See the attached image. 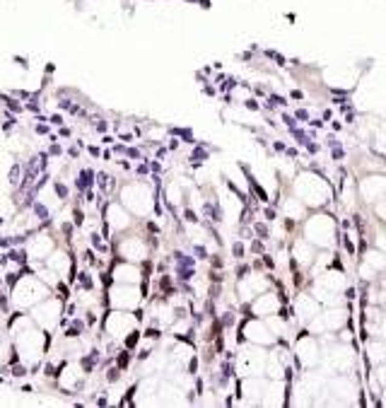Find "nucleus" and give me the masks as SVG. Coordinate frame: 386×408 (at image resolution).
I'll return each instance as SVG.
<instances>
[{
  "mask_svg": "<svg viewBox=\"0 0 386 408\" xmlns=\"http://www.w3.org/2000/svg\"><path fill=\"white\" fill-rule=\"evenodd\" d=\"M297 193H300L302 203L309 206V208H321L333 196L331 186L326 184L321 176L311 174V172H309V174H302V179H297Z\"/></svg>",
  "mask_w": 386,
  "mask_h": 408,
  "instance_id": "f257e3e1",
  "label": "nucleus"
},
{
  "mask_svg": "<svg viewBox=\"0 0 386 408\" xmlns=\"http://www.w3.org/2000/svg\"><path fill=\"white\" fill-rule=\"evenodd\" d=\"M304 239L321 249L333 247L336 244V220L328 215H311L304 225Z\"/></svg>",
  "mask_w": 386,
  "mask_h": 408,
  "instance_id": "f03ea898",
  "label": "nucleus"
},
{
  "mask_svg": "<svg viewBox=\"0 0 386 408\" xmlns=\"http://www.w3.org/2000/svg\"><path fill=\"white\" fill-rule=\"evenodd\" d=\"M386 271V251L381 249H372L364 254V258L360 261V273H362L364 280L377 278V273Z\"/></svg>",
  "mask_w": 386,
  "mask_h": 408,
  "instance_id": "7ed1b4c3",
  "label": "nucleus"
},
{
  "mask_svg": "<svg viewBox=\"0 0 386 408\" xmlns=\"http://www.w3.org/2000/svg\"><path fill=\"white\" fill-rule=\"evenodd\" d=\"M357 193H360L362 200H367V203H377V200H381L386 196V179L384 176H367V179L360 181Z\"/></svg>",
  "mask_w": 386,
  "mask_h": 408,
  "instance_id": "20e7f679",
  "label": "nucleus"
},
{
  "mask_svg": "<svg viewBox=\"0 0 386 408\" xmlns=\"http://www.w3.org/2000/svg\"><path fill=\"white\" fill-rule=\"evenodd\" d=\"M343 324H345V309H338V307L328 309L323 317H319V319H316V326L328 328V331H336V328H340Z\"/></svg>",
  "mask_w": 386,
  "mask_h": 408,
  "instance_id": "39448f33",
  "label": "nucleus"
},
{
  "mask_svg": "<svg viewBox=\"0 0 386 408\" xmlns=\"http://www.w3.org/2000/svg\"><path fill=\"white\" fill-rule=\"evenodd\" d=\"M95 184H97V174H95V172H92V169H82L80 176H78V181H75V189L82 193V191H89Z\"/></svg>",
  "mask_w": 386,
  "mask_h": 408,
  "instance_id": "423d86ee",
  "label": "nucleus"
},
{
  "mask_svg": "<svg viewBox=\"0 0 386 408\" xmlns=\"http://www.w3.org/2000/svg\"><path fill=\"white\" fill-rule=\"evenodd\" d=\"M0 99H3V102H5V104H8V109L10 112H15V114H22V109L24 106L20 104V102H17L15 97H8V95H0Z\"/></svg>",
  "mask_w": 386,
  "mask_h": 408,
  "instance_id": "0eeeda50",
  "label": "nucleus"
},
{
  "mask_svg": "<svg viewBox=\"0 0 386 408\" xmlns=\"http://www.w3.org/2000/svg\"><path fill=\"white\" fill-rule=\"evenodd\" d=\"M20 176H22V164H20V162H15V164H12V167H10V184L15 186H20Z\"/></svg>",
  "mask_w": 386,
  "mask_h": 408,
  "instance_id": "6e6552de",
  "label": "nucleus"
},
{
  "mask_svg": "<svg viewBox=\"0 0 386 408\" xmlns=\"http://www.w3.org/2000/svg\"><path fill=\"white\" fill-rule=\"evenodd\" d=\"M32 208H34V213H36V217H39L41 222L48 225V208L46 206H44V203H34Z\"/></svg>",
  "mask_w": 386,
  "mask_h": 408,
  "instance_id": "1a4fd4ad",
  "label": "nucleus"
},
{
  "mask_svg": "<svg viewBox=\"0 0 386 408\" xmlns=\"http://www.w3.org/2000/svg\"><path fill=\"white\" fill-rule=\"evenodd\" d=\"M80 331H82V321H80V319H72L70 328L65 331V336H68V338H75V336H80Z\"/></svg>",
  "mask_w": 386,
  "mask_h": 408,
  "instance_id": "9d476101",
  "label": "nucleus"
},
{
  "mask_svg": "<svg viewBox=\"0 0 386 408\" xmlns=\"http://www.w3.org/2000/svg\"><path fill=\"white\" fill-rule=\"evenodd\" d=\"M10 258H12L15 264H27V251H24V249H20V251L12 249V251H10Z\"/></svg>",
  "mask_w": 386,
  "mask_h": 408,
  "instance_id": "9b49d317",
  "label": "nucleus"
},
{
  "mask_svg": "<svg viewBox=\"0 0 386 408\" xmlns=\"http://www.w3.org/2000/svg\"><path fill=\"white\" fill-rule=\"evenodd\" d=\"M97 362H99V355H97V353H92L89 358H82V367H85L87 372H92V367H95Z\"/></svg>",
  "mask_w": 386,
  "mask_h": 408,
  "instance_id": "f8f14e48",
  "label": "nucleus"
},
{
  "mask_svg": "<svg viewBox=\"0 0 386 408\" xmlns=\"http://www.w3.org/2000/svg\"><path fill=\"white\" fill-rule=\"evenodd\" d=\"M53 189H56V193H58L61 198H68V186H65V184H61V181H53Z\"/></svg>",
  "mask_w": 386,
  "mask_h": 408,
  "instance_id": "ddd939ff",
  "label": "nucleus"
},
{
  "mask_svg": "<svg viewBox=\"0 0 386 408\" xmlns=\"http://www.w3.org/2000/svg\"><path fill=\"white\" fill-rule=\"evenodd\" d=\"M80 283H82V288H85V290H92V288H95V283H92V278H89L87 273H82V275H80Z\"/></svg>",
  "mask_w": 386,
  "mask_h": 408,
  "instance_id": "4468645a",
  "label": "nucleus"
},
{
  "mask_svg": "<svg viewBox=\"0 0 386 408\" xmlns=\"http://www.w3.org/2000/svg\"><path fill=\"white\" fill-rule=\"evenodd\" d=\"M118 372H121V367H114V369H109V372H106V382H118Z\"/></svg>",
  "mask_w": 386,
  "mask_h": 408,
  "instance_id": "2eb2a0df",
  "label": "nucleus"
},
{
  "mask_svg": "<svg viewBox=\"0 0 386 408\" xmlns=\"http://www.w3.org/2000/svg\"><path fill=\"white\" fill-rule=\"evenodd\" d=\"M126 157L128 160H140V150L138 147H126Z\"/></svg>",
  "mask_w": 386,
  "mask_h": 408,
  "instance_id": "dca6fc26",
  "label": "nucleus"
},
{
  "mask_svg": "<svg viewBox=\"0 0 386 408\" xmlns=\"http://www.w3.org/2000/svg\"><path fill=\"white\" fill-rule=\"evenodd\" d=\"M128 362H131V355H128V353H121V355H118V367L121 369L128 367Z\"/></svg>",
  "mask_w": 386,
  "mask_h": 408,
  "instance_id": "f3484780",
  "label": "nucleus"
},
{
  "mask_svg": "<svg viewBox=\"0 0 386 408\" xmlns=\"http://www.w3.org/2000/svg\"><path fill=\"white\" fill-rule=\"evenodd\" d=\"M97 184L102 186V189H106V184H109V176L104 174V172H97Z\"/></svg>",
  "mask_w": 386,
  "mask_h": 408,
  "instance_id": "a211bd4d",
  "label": "nucleus"
},
{
  "mask_svg": "<svg viewBox=\"0 0 386 408\" xmlns=\"http://www.w3.org/2000/svg\"><path fill=\"white\" fill-rule=\"evenodd\" d=\"M138 338H140V333H138V331H133V333H128V341H126V345H128V348H133V345L138 343Z\"/></svg>",
  "mask_w": 386,
  "mask_h": 408,
  "instance_id": "6ab92c4d",
  "label": "nucleus"
},
{
  "mask_svg": "<svg viewBox=\"0 0 386 408\" xmlns=\"http://www.w3.org/2000/svg\"><path fill=\"white\" fill-rule=\"evenodd\" d=\"M72 215H75V220H72V222L78 225V227H80V225H82V222H85V213H82V210H78V208H75V213H72Z\"/></svg>",
  "mask_w": 386,
  "mask_h": 408,
  "instance_id": "aec40b11",
  "label": "nucleus"
},
{
  "mask_svg": "<svg viewBox=\"0 0 386 408\" xmlns=\"http://www.w3.org/2000/svg\"><path fill=\"white\" fill-rule=\"evenodd\" d=\"M95 128H97V133H106V128H109V126H106V121H97Z\"/></svg>",
  "mask_w": 386,
  "mask_h": 408,
  "instance_id": "412c9836",
  "label": "nucleus"
},
{
  "mask_svg": "<svg viewBox=\"0 0 386 408\" xmlns=\"http://www.w3.org/2000/svg\"><path fill=\"white\" fill-rule=\"evenodd\" d=\"M61 152H63V147H61L58 143H53L51 147H48V155H61Z\"/></svg>",
  "mask_w": 386,
  "mask_h": 408,
  "instance_id": "4be33fe9",
  "label": "nucleus"
},
{
  "mask_svg": "<svg viewBox=\"0 0 386 408\" xmlns=\"http://www.w3.org/2000/svg\"><path fill=\"white\" fill-rule=\"evenodd\" d=\"M34 131H36L39 136H46V133H48V126H46V123H36V128H34Z\"/></svg>",
  "mask_w": 386,
  "mask_h": 408,
  "instance_id": "5701e85b",
  "label": "nucleus"
},
{
  "mask_svg": "<svg viewBox=\"0 0 386 408\" xmlns=\"http://www.w3.org/2000/svg\"><path fill=\"white\" fill-rule=\"evenodd\" d=\"M234 256H236V258H242V256H244V247H242L239 242L234 244Z\"/></svg>",
  "mask_w": 386,
  "mask_h": 408,
  "instance_id": "b1692460",
  "label": "nucleus"
},
{
  "mask_svg": "<svg viewBox=\"0 0 386 408\" xmlns=\"http://www.w3.org/2000/svg\"><path fill=\"white\" fill-rule=\"evenodd\" d=\"M27 109H29V112H34V114H39V104H36L34 99H29V102H27Z\"/></svg>",
  "mask_w": 386,
  "mask_h": 408,
  "instance_id": "393cba45",
  "label": "nucleus"
},
{
  "mask_svg": "<svg viewBox=\"0 0 386 408\" xmlns=\"http://www.w3.org/2000/svg\"><path fill=\"white\" fill-rule=\"evenodd\" d=\"M68 155H70L72 160H75V157H78V155H80V147H78V145H72L70 150H68Z\"/></svg>",
  "mask_w": 386,
  "mask_h": 408,
  "instance_id": "a878e982",
  "label": "nucleus"
},
{
  "mask_svg": "<svg viewBox=\"0 0 386 408\" xmlns=\"http://www.w3.org/2000/svg\"><path fill=\"white\" fill-rule=\"evenodd\" d=\"M51 123H56V126H61V123H63V116H58V114H56V116H51Z\"/></svg>",
  "mask_w": 386,
  "mask_h": 408,
  "instance_id": "bb28decb",
  "label": "nucleus"
},
{
  "mask_svg": "<svg viewBox=\"0 0 386 408\" xmlns=\"http://www.w3.org/2000/svg\"><path fill=\"white\" fill-rule=\"evenodd\" d=\"M12 375H15V377H24V375H27V369H24V367H15V369H12Z\"/></svg>",
  "mask_w": 386,
  "mask_h": 408,
  "instance_id": "cd10ccee",
  "label": "nucleus"
},
{
  "mask_svg": "<svg viewBox=\"0 0 386 408\" xmlns=\"http://www.w3.org/2000/svg\"><path fill=\"white\" fill-rule=\"evenodd\" d=\"M12 126H15V119H10L8 123H3V131H8V133H10V131H12Z\"/></svg>",
  "mask_w": 386,
  "mask_h": 408,
  "instance_id": "c85d7f7f",
  "label": "nucleus"
},
{
  "mask_svg": "<svg viewBox=\"0 0 386 408\" xmlns=\"http://www.w3.org/2000/svg\"><path fill=\"white\" fill-rule=\"evenodd\" d=\"M148 338H159V331L157 328H148Z\"/></svg>",
  "mask_w": 386,
  "mask_h": 408,
  "instance_id": "c756f323",
  "label": "nucleus"
},
{
  "mask_svg": "<svg viewBox=\"0 0 386 408\" xmlns=\"http://www.w3.org/2000/svg\"><path fill=\"white\" fill-rule=\"evenodd\" d=\"M89 155H92V157H99V155H102V150H99V147H95V145H92V147H89Z\"/></svg>",
  "mask_w": 386,
  "mask_h": 408,
  "instance_id": "7c9ffc66",
  "label": "nucleus"
},
{
  "mask_svg": "<svg viewBox=\"0 0 386 408\" xmlns=\"http://www.w3.org/2000/svg\"><path fill=\"white\" fill-rule=\"evenodd\" d=\"M114 150L121 152V155H126V145H114Z\"/></svg>",
  "mask_w": 386,
  "mask_h": 408,
  "instance_id": "2f4dec72",
  "label": "nucleus"
},
{
  "mask_svg": "<svg viewBox=\"0 0 386 408\" xmlns=\"http://www.w3.org/2000/svg\"><path fill=\"white\" fill-rule=\"evenodd\" d=\"M85 258H87V261H89V264H95V261H97V258H95V254H92V251H87V254H85Z\"/></svg>",
  "mask_w": 386,
  "mask_h": 408,
  "instance_id": "473e14b6",
  "label": "nucleus"
}]
</instances>
